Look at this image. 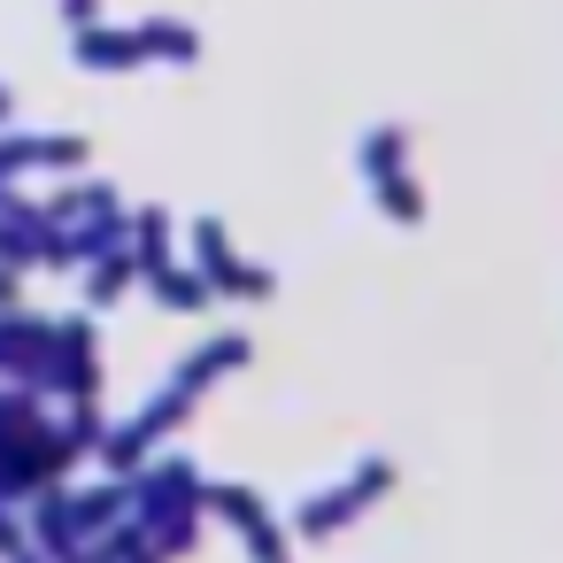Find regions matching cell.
<instances>
[{"mask_svg": "<svg viewBox=\"0 0 563 563\" xmlns=\"http://www.w3.org/2000/svg\"><path fill=\"white\" fill-rule=\"evenodd\" d=\"M70 55L93 70V78H124V70H194L201 63V32L178 24V16H140V24H78L70 32Z\"/></svg>", "mask_w": 563, "mask_h": 563, "instance_id": "6da1fadb", "label": "cell"}, {"mask_svg": "<svg viewBox=\"0 0 563 563\" xmlns=\"http://www.w3.org/2000/svg\"><path fill=\"white\" fill-rule=\"evenodd\" d=\"M355 170H363V186H371V201H378L386 224H424L432 217L424 178H417V132L401 117H386V124H371L355 140Z\"/></svg>", "mask_w": 563, "mask_h": 563, "instance_id": "7a4b0ae2", "label": "cell"}, {"mask_svg": "<svg viewBox=\"0 0 563 563\" xmlns=\"http://www.w3.org/2000/svg\"><path fill=\"white\" fill-rule=\"evenodd\" d=\"M194 263H201V278H209L217 294H232V301H271V271H263V263H247L217 217H201V224H194Z\"/></svg>", "mask_w": 563, "mask_h": 563, "instance_id": "3957f363", "label": "cell"}, {"mask_svg": "<svg viewBox=\"0 0 563 563\" xmlns=\"http://www.w3.org/2000/svg\"><path fill=\"white\" fill-rule=\"evenodd\" d=\"M386 486H394V463H363V471H355V478H347V486H340L332 501H309V509H301L294 525H301L309 540H324V532H340L347 517H363V509H371V501H378Z\"/></svg>", "mask_w": 563, "mask_h": 563, "instance_id": "277c9868", "label": "cell"}, {"mask_svg": "<svg viewBox=\"0 0 563 563\" xmlns=\"http://www.w3.org/2000/svg\"><path fill=\"white\" fill-rule=\"evenodd\" d=\"M209 501H217V509H224V517H232V525L247 532V548H255V563H286V548H278V532H271V517H263V509H255V501H247L240 486H217Z\"/></svg>", "mask_w": 563, "mask_h": 563, "instance_id": "5b68a950", "label": "cell"}, {"mask_svg": "<svg viewBox=\"0 0 563 563\" xmlns=\"http://www.w3.org/2000/svg\"><path fill=\"white\" fill-rule=\"evenodd\" d=\"M147 286H155V301H170V309H209V301H217V286H209L201 271H155Z\"/></svg>", "mask_w": 563, "mask_h": 563, "instance_id": "8992f818", "label": "cell"}, {"mask_svg": "<svg viewBox=\"0 0 563 563\" xmlns=\"http://www.w3.org/2000/svg\"><path fill=\"white\" fill-rule=\"evenodd\" d=\"M55 9H63L70 32H78V24H101V0H55Z\"/></svg>", "mask_w": 563, "mask_h": 563, "instance_id": "52a82bcc", "label": "cell"}, {"mask_svg": "<svg viewBox=\"0 0 563 563\" xmlns=\"http://www.w3.org/2000/svg\"><path fill=\"white\" fill-rule=\"evenodd\" d=\"M9 109H16V101H9V86H0V117H9Z\"/></svg>", "mask_w": 563, "mask_h": 563, "instance_id": "ba28073f", "label": "cell"}]
</instances>
